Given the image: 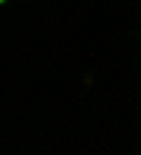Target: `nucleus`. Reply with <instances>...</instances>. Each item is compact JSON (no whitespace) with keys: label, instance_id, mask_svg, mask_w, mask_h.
Here are the masks:
<instances>
[{"label":"nucleus","instance_id":"f257e3e1","mask_svg":"<svg viewBox=\"0 0 141 155\" xmlns=\"http://www.w3.org/2000/svg\"><path fill=\"white\" fill-rule=\"evenodd\" d=\"M0 3H6V0H0Z\"/></svg>","mask_w":141,"mask_h":155}]
</instances>
